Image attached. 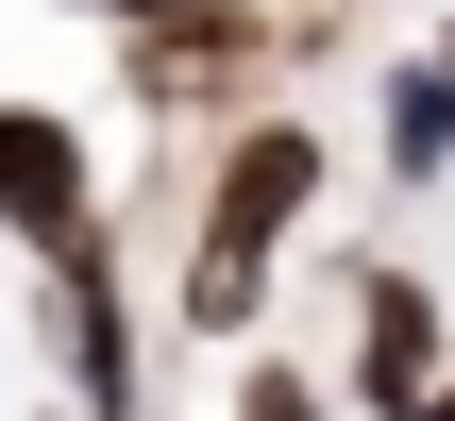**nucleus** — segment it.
Returning <instances> with one entry per match:
<instances>
[{"label": "nucleus", "instance_id": "obj_6", "mask_svg": "<svg viewBox=\"0 0 455 421\" xmlns=\"http://www.w3.org/2000/svg\"><path fill=\"white\" fill-rule=\"evenodd\" d=\"M270 34H253V0H203V17H169V34H135V84L152 101H203L220 68H253Z\"/></svg>", "mask_w": 455, "mask_h": 421}, {"label": "nucleus", "instance_id": "obj_9", "mask_svg": "<svg viewBox=\"0 0 455 421\" xmlns=\"http://www.w3.org/2000/svg\"><path fill=\"white\" fill-rule=\"evenodd\" d=\"M422 421H455V388H439V405H422Z\"/></svg>", "mask_w": 455, "mask_h": 421}, {"label": "nucleus", "instance_id": "obj_10", "mask_svg": "<svg viewBox=\"0 0 455 421\" xmlns=\"http://www.w3.org/2000/svg\"><path fill=\"white\" fill-rule=\"evenodd\" d=\"M84 17H118V0H84Z\"/></svg>", "mask_w": 455, "mask_h": 421}, {"label": "nucleus", "instance_id": "obj_4", "mask_svg": "<svg viewBox=\"0 0 455 421\" xmlns=\"http://www.w3.org/2000/svg\"><path fill=\"white\" fill-rule=\"evenodd\" d=\"M51 371L84 388V421H135V321H118V270H51Z\"/></svg>", "mask_w": 455, "mask_h": 421}, {"label": "nucleus", "instance_id": "obj_7", "mask_svg": "<svg viewBox=\"0 0 455 421\" xmlns=\"http://www.w3.org/2000/svg\"><path fill=\"white\" fill-rule=\"evenodd\" d=\"M236 421H338V388L287 371V354H253V371H236Z\"/></svg>", "mask_w": 455, "mask_h": 421}, {"label": "nucleus", "instance_id": "obj_1", "mask_svg": "<svg viewBox=\"0 0 455 421\" xmlns=\"http://www.w3.org/2000/svg\"><path fill=\"white\" fill-rule=\"evenodd\" d=\"M321 169H338V152H321L304 118H236V135H220V169H203V253H186V270L270 287V253L321 219Z\"/></svg>", "mask_w": 455, "mask_h": 421}, {"label": "nucleus", "instance_id": "obj_3", "mask_svg": "<svg viewBox=\"0 0 455 421\" xmlns=\"http://www.w3.org/2000/svg\"><path fill=\"white\" fill-rule=\"evenodd\" d=\"M0 236L34 270H101V169L51 101H0Z\"/></svg>", "mask_w": 455, "mask_h": 421}, {"label": "nucleus", "instance_id": "obj_5", "mask_svg": "<svg viewBox=\"0 0 455 421\" xmlns=\"http://www.w3.org/2000/svg\"><path fill=\"white\" fill-rule=\"evenodd\" d=\"M371 118H388V169H405V186H455V34L439 51H388Z\"/></svg>", "mask_w": 455, "mask_h": 421}, {"label": "nucleus", "instance_id": "obj_8", "mask_svg": "<svg viewBox=\"0 0 455 421\" xmlns=\"http://www.w3.org/2000/svg\"><path fill=\"white\" fill-rule=\"evenodd\" d=\"M118 17H135V34H169V17H203V0H118Z\"/></svg>", "mask_w": 455, "mask_h": 421}, {"label": "nucleus", "instance_id": "obj_2", "mask_svg": "<svg viewBox=\"0 0 455 421\" xmlns=\"http://www.w3.org/2000/svg\"><path fill=\"white\" fill-rule=\"evenodd\" d=\"M455 388V304L405 253H355V421H422Z\"/></svg>", "mask_w": 455, "mask_h": 421}]
</instances>
